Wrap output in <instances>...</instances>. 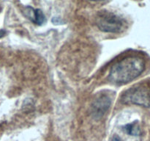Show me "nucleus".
Listing matches in <instances>:
<instances>
[{
	"mask_svg": "<svg viewBox=\"0 0 150 141\" xmlns=\"http://www.w3.org/2000/svg\"><path fill=\"white\" fill-rule=\"evenodd\" d=\"M145 59L140 56H130L111 66L108 79L114 84H126L139 77L146 70Z\"/></svg>",
	"mask_w": 150,
	"mask_h": 141,
	"instance_id": "obj_1",
	"label": "nucleus"
},
{
	"mask_svg": "<svg viewBox=\"0 0 150 141\" xmlns=\"http://www.w3.org/2000/svg\"><path fill=\"white\" fill-rule=\"evenodd\" d=\"M125 104H134L150 108V80L142 82L126 90L121 97Z\"/></svg>",
	"mask_w": 150,
	"mask_h": 141,
	"instance_id": "obj_2",
	"label": "nucleus"
},
{
	"mask_svg": "<svg viewBox=\"0 0 150 141\" xmlns=\"http://www.w3.org/2000/svg\"><path fill=\"white\" fill-rule=\"evenodd\" d=\"M96 24L103 32L119 33L124 29L125 21L114 13L108 11H100L96 18Z\"/></svg>",
	"mask_w": 150,
	"mask_h": 141,
	"instance_id": "obj_3",
	"label": "nucleus"
},
{
	"mask_svg": "<svg viewBox=\"0 0 150 141\" xmlns=\"http://www.w3.org/2000/svg\"><path fill=\"white\" fill-rule=\"evenodd\" d=\"M111 101L108 95H102L94 101L92 107V115L95 118H100L109 109Z\"/></svg>",
	"mask_w": 150,
	"mask_h": 141,
	"instance_id": "obj_4",
	"label": "nucleus"
},
{
	"mask_svg": "<svg viewBox=\"0 0 150 141\" xmlns=\"http://www.w3.org/2000/svg\"><path fill=\"white\" fill-rule=\"evenodd\" d=\"M124 131L131 136H138L140 134V129L139 127V125L136 123H131L126 124L123 126Z\"/></svg>",
	"mask_w": 150,
	"mask_h": 141,
	"instance_id": "obj_5",
	"label": "nucleus"
},
{
	"mask_svg": "<svg viewBox=\"0 0 150 141\" xmlns=\"http://www.w3.org/2000/svg\"><path fill=\"white\" fill-rule=\"evenodd\" d=\"M32 13H33V17H32V20L34 23L38 25H41L45 22V18L42 10H40V9H35V10L32 9Z\"/></svg>",
	"mask_w": 150,
	"mask_h": 141,
	"instance_id": "obj_6",
	"label": "nucleus"
},
{
	"mask_svg": "<svg viewBox=\"0 0 150 141\" xmlns=\"http://www.w3.org/2000/svg\"><path fill=\"white\" fill-rule=\"evenodd\" d=\"M112 141H122V140L121 138H120V137H118V136H114V137H113Z\"/></svg>",
	"mask_w": 150,
	"mask_h": 141,
	"instance_id": "obj_7",
	"label": "nucleus"
},
{
	"mask_svg": "<svg viewBox=\"0 0 150 141\" xmlns=\"http://www.w3.org/2000/svg\"><path fill=\"white\" fill-rule=\"evenodd\" d=\"M90 1H104V0H90Z\"/></svg>",
	"mask_w": 150,
	"mask_h": 141,
	"instance_id": "obj_8",
	"label": "nucleus"
}]
</instances>
